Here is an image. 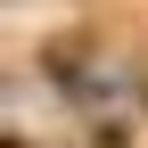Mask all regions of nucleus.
I'll list each match as a JSON object with an SVG mask.
<instances>
[{"label":"nucleus","instance_id":"obj_1","mask_svg":"<svg viewBox=\"0 0 148 148\" xmlns=\"http://www.w3.org/2000/svg\"><path fill=\"white\" fill-rule=\"evenodd\" d=\"M82 148H148V140H140V123H132V115H99V123L82 132Z\"/></svg>","mask_w":148,"mask_h":148}]
</instances>
